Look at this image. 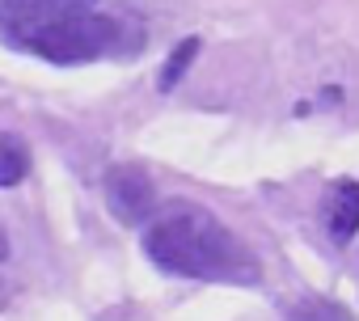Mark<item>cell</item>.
<instances>
[{
    "label": "cell",
    "instance_id": "obj_1",
    "mask_svg": "<svg viewBox=\"0 0 359 321\" xmlns=\"http://www.w3.org/2000/svg\"><path fill=\"white\" fill-rule=\"evenodd\" d=\"M144 250L156 266L191 279H254L258 266L245 245L203 207L195 203H169L156 207L144 224Z\"/></svg>",
    "mask_w": 359,
    "mask_h": 321
},
{
    "label": "cell",
    "instance_id": "obj_2",
    "mask_svg": "<svg viewBox=\"0 0 359 321\" xmlns=\"http://www.w3.org/2000/svg\"><path fill=\"white\" fill-rule=\"evenodd\" d=\"M118 39V26L110 18H97V13H81V18H68V22H55L47 30H39L34 39L22 43V51H34L51 64H81V60H97L114 47Z\"/></svg>",
    "mask_w": 359,
    "mask_h": 321
},
{
    "label": "cell",
    "instance_id": "obj_3",
    "mask_svg": "<svg viewBox=\"0 0 359 321\" xmlns=\"http://www.w3.org/2000/svg\"><path fill=\"white\" fill-rule=\"evenodd\" d=\"M89 5L93 0H0V30L13 47H22L39 30L89 13Z\"/></svg>",
    "mask_w": 359,
    "mask_h": 321
},
{
    "label": "cell",
    "instance_id": "obj_4",
    "mask_svg": "<svg viewBox=\"0 0 359 321\" xmlns=\"http://www.w3.org/2000/svg\"><path fill=\"white\" fill-rule=\"evenodd\" d=\"M106 203L123 224H148L152 212H156L152 178L140 165H114L106 174Z\"/></svg>",
    "mask_w": 359,
    "mask_h": 321
},
{
    "label": "cell",
    "instance_id": "obj_5",
    "mask_svg": "<svg viewBox=\"0 0 359 321\" xmlns=\"http://www.w3.org/2000/svg\"><path fill=\"white\" fill-rule=\"evenodd\" d=\"M325 233L338 245H346L359 233V182L342 178V182L330 186V195H325Z\"/></svg>",
    "mask_w": 359,
    "mask_h": 321
},
{
    "label": "cell",
    "instance_id": "obj_6",
    "mask_svg": "<svg viewBox=\"0 0 359 321\" xmlns=\"http://www.w3.org/2000/svg\"><path fill=\"white\" fill-rule=\"evenodd\" d=\"M30 174V148L18 131H0V186H18Z\"/></svg>",
    "mask_w": 359,
    "mask_h": 321
},
{
    "label": "cell",
    "instance_id": "obj_7",
    "mask_svg": "<svg viewBox=\"0 0 359 321\" xmlns=\"http://www.w3.org/2000/svg\"><path fill=\"white\" fill-rule=\"evenodd\" d=\"M292 321H355L342 304H334V300H300L296 308H292Z\"/></svg>",
    "mask_w": 359,
    "mask_h": 321
},
{
    "label": "cell",
    "instance_id": "obj_8",
    "mask_svg": "<svg viewBox=\"0 0 359 321\" xmlns=\"http://www.w3.org/2000/svg\"><path fill=\"white\" fill-rule=\"evenodd\" d=\"M195 55H199V39H182V43H177V51L169 55V64H165V72H161V89H173L177 81H182Z\"/></svg>",
    "mask_w": 359,
    "mask_h": 321
},
{
    "label": "cell",
    "instance_id": "obj_9",
    "mask_svg": "<svg viewBox=\"0 0 359 321\" xmlns=\"http://www.w3.org/2000/svg\"><path fill=\"white\" fill-rule=\"evenodd\" d=\"M9 258V237H5V228H0V262Z\"/></svg>",
    "mask_w": 359,
    "mask_h": 321
}]
</instances>
